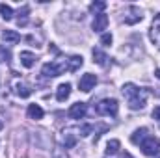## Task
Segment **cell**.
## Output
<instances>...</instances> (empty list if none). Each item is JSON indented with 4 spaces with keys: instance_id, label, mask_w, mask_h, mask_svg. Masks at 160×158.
I'll return each instance as SVG.
<instances>
[{
    "instance_id": "cell-1",
    "label": "cell",
    "mask_w": 160,
    "mask_h": 158,
    "mask_svg": "<svg viewBox=\"0 0 160 158\" xmlns=\"http://www.w3.org/2000/svg\"><path fill=\"white\" fill-rule=\"evenodd\" d=\"M121 93H123V97L127 99V102H128V108H130V110H142V108L147 104L149 91H147V89H143V87H138V86H136V84H132V82L123 84Z\"/></svg>"
},
{
    "instance_id": "cell-2",
    "label": "cell",
    "mask_w": 160,
    "mask_h": 158,
    "mask_svg": "<svg viewBox=\"0 0 160 158\" xmlns=\"http://www.w3.org/2000/svg\"><path fill=\"white\" fill-rule=\"evenodd\" d=\"M118 110H119V104H118V101L116 99H102V101H99L97 102V106H95V112L99 114V116H116L118 114Z\"/></svg>"
},
{
    "instance_id": "cell-3",
    "label": "cell",
    "mask_w": 160,
    "mask_h": 158,
    "mask_svg": "<svg viewBox=\"0 0 160 158\" xmlns=\"http://www.w3.org/2000/svg\"><path fill=\"white\" fill-rule=\"evenodd\" d=\"M63 71H67V69H65V62H62V63H58V62H48V63L43 65L41 75L47 77V78H56V77H60Z\"/></svg>"
},
{
    "instance_id": "cell-4",
    "label": "cell",
    "mask_w": 160,
    "mask_h": 158,
    "mask_svg": "<svg viewBox=\"0 0 160 158\" xmlns=\"http://www.w3.org/2000/svg\"><path fill=\"white\" fill-rule=\"evenodd\" d=\"M140 147H142V153H143L145 156H157L158 151H160V141H158V138L149 136V138H145V140L140 143Z\"/></svg>"
},
{
    "instance_id": "cell-5",
    "label": "cell",
    "mask_w": 160,
    "mask_h": 158,
    "mask_svg": "<svg viewBox=\"0 0 160 158\" xmlns=\"http://www.w3.org/2000/svg\"><path fill=\"white\" fill-rule=\"evenodd\" d=\"M95 84H97V77L91 75V73L82 75L80 80H78V87H80V91H84V93H89V91L95 87Z\"/></svg>"
},
{
    "instance_id": "cell-6",
    "label": "cell",
    "mask_w": 160,
    "mask_h": 158,
    "mask_svg": "<svg viewBox=\"0 0 160 158\" xmlns=\"http://www.w3.org/2000/svg\"><path fill=\"white\" fill-rule=\"evenodd\" d=\"M142 19H143L142 9L136 7V6H130V7L125 11V24H136V22H140Z\"/></svg>"
},
{
    "instance_id": "cell-7",
    "label": "cell",
    "mask_w": 160,
    "mask_h": 158,
    "mask_svg": "<svg viewBox=\"0 0 160 158\" xmlns=\"http://www.w3.org/2000/svg\"><path fill=\"white\" fill-rule=\"evenodd\" d=\"M62 140H63V145L65 147H75L77 145V140H78V128H65L62 132Z\"/></svg>"
},
{
    "instance_id": "cell-8",
    "label": "cell",
    "mask_w": 160,
    "mask_h": 158,
    "mask_svg": "<svg viewBox=\"0 0 160 158\" xmlns=\"http://www.w3.org/2000/svg\"><path fill=\"white\" fill-rule=\"evenodd\" d=\"M86 112H88L86 102H75V104L69 108L67 116H69L71 119H84V117H86Z\"/></svg>"
},
{
    "instance_id": "cell-9",
    "label": "cell",
    "mask_w": 160,
    "mask_h": 158,
    "mask_svg": "<svg viewBox=\"0 0 160 158\" xmlns=\"http://www.w3.org/2000/svg\"><path fill=\"white\" fill-rule=\"evenodd\" d=\"M149 37L151 41L160 48V13L153 19V24H151V30H149Z\"/></svg>"
},
{
    "instance_id": "cell-10",
    "label": "cell",
    "mask_w": 160,
    "mask_h": 158,
    "mask_svg": "<svg viewBox=\"0 0 160 158\" xmlns=\"http://www.w3.org/2000/svg\"><path fill=\"white\" fill-rule=\"evenodd\" d=\"M84 65V58L82 56H69L67 60H65V69L69 71V73H75V71H78L80 67Z\"/></svg>"
},
{
    "instance_id": "cell-11",
    "label": "cell",
    "mask_w": 160,
    "mask_h": 158,
    "mask_svg": "<svg viewBox=\"0 0 160 158\" xmlns=\"http://www.w3.org/2000/svg\"><path fill=\"white\" fill-rule=\"evenodd\" d=\"M13 91H15V95H19L21 99H28L30 95H32V87L28 86V84H24V82H15L13 84Z\"/></svg>"
},
{
    "instance_id": "cell-12",
    "label": "cell",
    "mask_w": 160,
    "mask_h": 158,
    "mask_svg": "<svg viewBox=\"0 0 160 158\" xmlns=\"http://www.w3.org/2000/svg\"><path fill=\"white\" fill-rule=\"evenodd\" d=\"M106 26H108V17H106V13H99V15H95L93 24H91L93 32H102V30H106Z\"/></svg>"
},
{
    "instance_id": "cell-13",
    "label": "cell",
    "mask_w": 160,
    "mask_h": 158,
    "mask_svg": "<svg viewBox=\"0 0 160 158\" xmlns=\"http://www.w3.org/2000/svg\"><path fill=\"white\" fill-rule=\"evenodd\" d=\"M19 58H21V63H22V67H26V69H32V67L36 65V62H38L36 54H34V52H30V50H22Z\"/></svg>"
},
{
    "instance_id": "cell-14",
    "label": "cell",
    "mask_w": 160,
    "mask_h": 158,
    "mask_svg": "<svg viewBox=\"0 0 160 158\" xmlns=\"http://www.w3.org/2000/svg\"><path fill=\"white\" fill-rule=\"evenodd\" d=\"M91 54H93V62H95L97 65H101V67H108V65H110V58H108L101 48H93Z\"/></svg>"
},
{
    "instance_id": "cell-15",
    "label": "cell",
    "mask_w": 160,
    "mask_h": 158,
    "mask_svg": "<svg viewBox=\"0 0 160 158\" xmlns=\"http://www.w3.org/2000/svg\"><path fill=\"white\" fill-rule=\"evenodd\" d=\"M69 95H71V84H60L58 86V89H56V99L60 101V102H63V101H67L69 99Z\"/></svg>"
},
{
    "instance_id": "cell-16",
    "label": "cell",
    "mask_w": 160,
    "mask_h": 158,
    "mask_svg": "<svg viewBox=\"0 0 160 158\" xmlns=\"http://www.w3.org/2000/svg\"><path fill=\"white\" fill-rule=\"evenodd\" d=\"M151 134H149V130L145 128V126H142V128H138V130H134V134L130 136V141L132 143H136V145H140L145 138H149Z\"/></svg>"
},
{
    "instance_id": "cell-17",
    "label": "cell",
    "mask_w": 160,
    "mask_h": 158,
    "mask_svg": "<svg viewBox=\"0 0 160 158\" xmlns=\"http://www.w3.org/2000/svg\"><path fill=\"white\" fill-rule=\"evenodd\" d=\"M26 114H28V117L34 119V121H39L45 116V112H43V108H41L39 104H30L28 110H26Z\"/></svg>"
},
{
    "instance_id": "cell-18",
    "label": "cell",
    "mask_w": 160,
    "mask_h": 158,
    "mask_svg": "<svg viewBox=\"0 0 160 158\" xmlns=\"http://www.w3.org/2000/svg\"><path fill=\"white\" fill-rule=\"evenodd\" d=\"M2 41H4L6 45H15V43L21 41V36H19L17 32H13V30H4V32H2Z\"/></svg>"
},
{
    "instance_id": "cell-19",
    "label": "cell",
    "mask_w": 160,
    "mask_h": 158,
    "mask_svg": "<svg viewBox=\"0 0 160 158\" xmlns=\"http://www.w3.org/2000/svg\"><path fill=\"white\" fill-rule=\"evenodd\" d=\"M28 13H30V7L28 6H22L21 9H19V17H17V24L19 26H26L28 24Z\"/></svg>"
},
{
    "instance_id": "cell-20",
    "label": "cell",
    "mask_w": 160,
    "mask_h": 158,
    "mask_svg": "<svg viewBox=\"0 0 160 158\" xmlns=\"http://www.w3.org/2000/svg\"><path fill=\"white\" fill-rule=\"evenodd\" d=\"M119 147H121V143H119V140H110L108 141V145H106V156H114V155H118L119 153Z\"/></svg>"
},
{
    "instance_id": "cell-21",
    "label": "cell",
    "mask_w": 160,
    "mask_h": 158,
    "mask_svg": "<svg viewBox=\"0 0 160 158\" xmlns=\"http://www.w3.org/2000/svg\"><path fill=\"white\" fill-rule=\"evenodd\" d=\"M104 9H106V2H102V0H97V2H91L89 4V11L95 13V15L104 13Z\"/></svg>"
},
{
    "instance_id": "cell-22",
    "label": "cell",
    "mask_w": 160,
    "mask_h": 158,
    "mask_svg": "<svg viewBox=\"0 0 160 158\" xmlns=\"http://www.w3.org/2000/svg\"><path fill=\"white\" fill-rule=\"evenodd\" d=\"M0 15H2L4 21H11V19H13V9H11V6L0 4Z\"/></svg>"
},
{
    "instance_id": "cell-23",
    "label": "cell",
    "mask_w": 160,
    "mask_h": 158,
    "mask_svg": "<svg viewBox=\"0 0 160 158\" xmlns=\"http://www.w3.org/2000/svg\"><path fill=\"white\" fill-rule=\"evenodd\" d=\"M52 158H69V156H67V151L62 145H56L52 149Z\"/></svg>"
},
{
    "instance_id": "cell-24",
    "label": "cell",
    "mask_w": 160,
    "mask_h": 158,
    "mask_svg": "<svg viewBox=\"0 0 160 158\" xmlns=\"http://www.w3.org/2000/svg\"><path fill=\"white\" fill-rule=\"evenodd\" d=\"M11 60V54H9V50L6 48V47H2L0 45V63H8Z\"/></svg>"
},
{
    "instance_id": "cell-25",
    "label": "cell",
    "mask_w": 160,
    "mask_h": 158,
    "mask_svg": "<svg viewBox=\"0 0 160 158\" xmlns=\"http://www.w3.org/2000/svg\"><path fill=\"white\" fill-rule=\"evenodd\" d=\"M93 132V125H82V126H78V136H89Z\"/></svg>"
},
{
    "instance_id": "cell-26",
    "label": "cell",
    "mask_w": 160,
    "mask_h": 158,
    "mask_svg": "<svg viewBox=\"0 0 160 158\" xmlns=\"http://www.w3.org/2000/svg\"><path fill=\"white\" fill-rule=\"evenodd\" d=\"M112 39H114V37H112V34H102V36H101V45L110 47V45H112Z\"/></svg>"
},
{
    "instance_id": "cell-27",
    "label": "cell",
    "mask_w": 160,
    "mask_h": 158,
    "mask_svg": "<svg viewBox=\"0 0 160 158\" xmlns=\"http://www.w3.org/2000/svg\"><path fill=\"white\" fill-rule=\"evenodd\" d=\"M153 117H155V119H158V121H160V106H157V108L153 110Z\"/></svg>"
},
{
    "instance_id": "cell-28",
    "label": "cell",
    "mask_w": 160,
    "mask_h": 158,
    "mask_svg": "<svg viewBox=\"0 0 160 158\" xmlns=\"http://www.w3.org/2000/svg\"><path fill=\"white\" fill-rule=\"evenodd\" d=\"M121 158H134V156H132L130 153H125V155H123V156H121Z\"/></svg>"
},
{
    "instance_id": "cell-29",
    "label": "cell",
    "mask_w": 160,
    "mask_h": 158,
    "mask_svg": "<svg viewBox=\"0 0 160 158\" xmlns=\"http://www.w3.org/2000/svg\"><path fill=\"white\" fill-rule=\"evenodd\" d=\"M155 75H157V78L160 80V69H157V73H155Z\"/></svg>"
},
{
    "instance_id": "cell-30",
    "label": "cell",
    "mask_w": 160,
    "mask_h": 158,
    "mask_svg": "<svg viewBox=\"0 0 160 158\" xmlns=\"http://www.w3.org/2000/svg\"><path fill=\"white\" fill-rule=\"evenodd\" d=\"M2 128H4V123H2V121H0V130H2Z\"/></svg>"
}]
</instances>
